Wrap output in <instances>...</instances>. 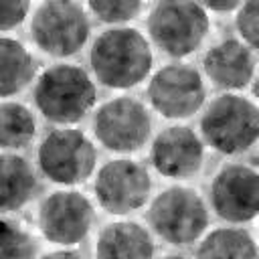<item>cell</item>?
Masks as SVG:
<instances>
[{
  "label": "cell",
  "instance_id": "cell-1",
  "mask_svg": "<svg viewBox=\"0 0 259 259\" xmlns=\"http://www.w3.org/2000/svg\"><path fill=\"white\" fill-rule=\"evenodd\" d=\"M154 53L144 32L134 26H111L97 34L89 49L93 81L107 89L125 91L152 75Z\"/></svg>",
  "mask_w": 259,
  "mask_h": 259
},
{
  "label": "cell",
  "instance_id": "cell-2",
  "mask_svg": "<svg viewBox=\"0 0 259 259\" xmlns=\"http://www.w3.org/2000/svg\"><path fill=\"white\" fill-rule=\"evenodd\" d=\"M36 111L59 127L81 121L97 103V87L89 71L75 63H55L34 79Z\"/></svg>",
  "mask_w": 259,
  "mask_h": 259
},
{
  "label": "cell",
  "instance_id": "cell-3",
  "mask_svg": "<svg viewBox=\"0 0 259 259\" xmlns=\"http://www.w3.org/2000/svg\"><path fill=\"white\" fill-rule=\"evenodd\" d=\"M200 140L223 156H241L257 144L259 109L243 93H221L206 103L200 117Z\"/></svg>",
  "mask_w": 259,
  "mask_h": 259
},
{
  "label": "cell",
  "instance_id": "cell-4",
  "mask_svg": "<svg viewBox=\"0 0 259 259\" xmlns=\"http://www.w3.org/2000/svg\"><path fill=\"white\" fill-rule=\"evenodd\" d=\"M210 212L198 190L174 184L160 190L148 206L150 233L172 247H188L208 231Z\"/></svg>",
  "mask_w": 259,
  "mask_h": 259
},
{
  "label": "cell",
  "instance_id": "cell-5",
  "mask_svg": "<svg viewBox=\"0 0 259 259\" xmlns=\"http://www.w3.org/2000/svg\"><path fill=\"white\" fill-rule=\"evenodd\" d=\"M148 40L170 59H186L194 55L206 40L210 16L196 2H154L146 16Z\"/></svg>",
  "mask_w": 259,
  "mask_h": 259
},
{
  "label": "cell",
  "instance_id": "cell-6",
  "mask_svg": "<svg viewBox=\"0 0 259 259\" xmlns=\"http://www.w3.org/2000/svg\"><path fill=\"white\" fill-rule=\"evenodd\" d=\"M91 16L81 2L49 0L32 8L30 38L38 51L55 59L77 55L89 40Z\"/></svg>",
  "mask_w": 259,
  "mask_h": 259
},
{
  "label": "cell",
  "instance_id": "cell-7",
  "mask_svg": "<svg viewBox=\"0 0 259 259\" xmlns=\"http://www.w3.org/2000/svg\"><path fill=\"white\" fill-rule=\"evenodd\" d=\"M36 164L49 182L73 188L93 176L97 150L85 132L71 125L55 127L42 136L36 148Z\"/></svg>",
  "mask_w": 259,
  "mask_h": 259
},
{
  "label": "cell",
  "instance_id": "cell-8",
  "mask_svg": "<svg viewBox=\"0 0 259 259\" xmlns=\"http://www.w3.org/2000/svg\"><path fill=\"white\" fill-rule=\"evenodd\" d=\"M148 103L166 119H188L206 103L202 73L182 61L166 63L148 77Z\"/></svg>",
  "mask_w": 259,
  "mask_h": 259
},
{
  "label": "cell",
  "instance_id": "cell-9",
  "mask_svg": "<svg viewBox=\"0 0 259 259\" xmlns=\"http://www.w3.org/2000/svg\"><path fill=\"white\" fill-rule=\"evenodd\" d=\"M93 136L99 146L113 154H132L142 150L152 136V117L148 107L130 95H117L93 111Z\"/></svg>",
  "mask_w": 259,
  "mask_h": 259
},
{
  "label": "cell",
  "instance_id": "cell-10",
  "mask_svg": "<svg viewBox=\"0 0 259 259\" xmlns=\"http://www.w3.org/2000/svg\"><path fill=\"white\" fill-rule=\"evenodd\" d=\"M93 223V202L75 188L49 192L36 208V227L42 239L63 249H73L85 241Z\"/></svg>",
  "mask_w": 259,
  "mask_h": 259
},
{
  "label": "cell",
  "instance_id": "cell-11",
  "mask_svg": "<svg viewBox=\"0 0 259 259\" xmlns=\"http://www.w3.org/2000/svg\"><path fill=\"white\" fill-rule=\"evenodd\" d=\"M152 176L150 170L132 158H113L99 166L93 180V194L107 214L125 217L150 200Z\"/></svg>",
  "mask_w": 259,
  "mask_h": 259
},
{
  "label": "cell",
  "instance_id": "cell-12",
  "mask_svg": "<svg viewBox=\"0 0 259 259\" xmlns=\"http://www.w3.org/2000/svg\"><path fill=\"white\" fill-rule=\"evenodd\" d=\"M212 212L235 227L253 223L259 212V174L243 162H229L214 174L208 190Z\"/></svg>",
  "mask_w": 259,
  "mask_h": 259
},
{
  "label": "cell",
  "instance_id": "cell-13",
  "mask_svg": "<svg viewBox=\"0 0 259 259\" xmlns=\"http://www.w3.org/2000/svg\"><path fill=\"white\" fill-rule=\"evenodd\" d=\"M150 164L164 178L186 180L204 164V142L190 125H168L150 144Z\"/></svg>",
  "mask_w": 259,
  "mask_h": 259
},
{
  "label": "cell",
  "instance_id": "cell-14",
  "mask_svg": "<svg viewBox=\"0 0 259 259\" xmlns=\"http://www.w3.org/2000/svg\"><path fill=\"white\" fill-rule=\"evenodd\" d=\"M257 71V55L239 38H223L202 55V77L223 93L247 89Z\"/></svg>",
  "mask_w": 259,
  "mask_h": 259
},
{
  "label": "cell",
  "instance_id": "cell-15",
  "mask_svg": "<svg viewBox=\"0 0 259 259\" xmlns=\"http://www.w3.org/2000/svg\"><path fill=\"white\" fill-rule=\"evenodd\" d=\"M152 233L136 221L107 223L95 241V259H154Z\"/></svg>",
  "mask_w": 259,
  "mask_h": 259
},
{
  "label": "cell",
  "instance_id": "cell-16",
  "mask_svg": "<svg viewBox=\"0 0 259 259\" xmlns=\"http://www.w3.org/2000/svg\"><path fill=\"white\" fill-rule=\"evenodd\" d=\"M38 192L32 164L16 152H0V214L24 208Z\"/></svg>",
  "mask_w": 259,
  "mask_h": 259
},
{
  "label": "cell",
  "instance_id": "cell-17",
  "mask_svg": "<svg viewBox=\"0 0 259 259\" xmlns=\"http://www.w3.org/2000/svg\"><path fill=\"white\" fill-rule=\"evenodd\" d=\"M36 75L32 53L14 36H0V101L22 93Z\"/></svg>",
  "mask_w": 259,
  "mask_h": 259
},
{
  "label": "cell",
  "instance_id": "cell-18",
  "mask_svg": "<svg viewBox=\"0 0 259 259\" xmlns=\"http://www.w3.org/2000/svg\"><path fill=\"white\" fill-rule=\"evenodd\" d=\"M194 259H257V241L245 227H217L200 237Z\"/></svg>",
  "mask_w": 259,
  "mask_h": 259
},
{
  "label": "cell",
  "instance_id": "cell-19",
  "mask_svg": "<svg viewBox=\"0 0 259 259\" xmlns=\"http://www.w3.org/2000/svg\"><path fill=\"white\" fill-rule=\"evenodd\" d=\"M36 136V117L20 101H0V150L16 152L26 148Z\"/></svg>",
  "mask_w": 259,
  "mask_h": 259
},
{
  "label": "cell",
  "instance_id": "cell-20",
  "mask_svg": "<svg viewBox=\"0 0 259 259\" xmlns=\"http://www.w3.org/2000/svg\"><path fill=\"white\" fill-rule=\"evenodd\" d=\"M38 243L18 221L0 217V259H36Z\"/></svg>",
  "mask_w": 259,
  "mask_h": 259
},
{
  "label": "cell",
  "instance_id": "cell-21",
  "mask_svg": "<svg viewBox=\"0 0 259 259\" xmlns=\"http://www.w3.org/2000/svg\"><path fill=\"white\" fill-rule=\"evenodd\" d=\"M89 16L97 18L101 24L111 26H127V22L136 20L146 4L138 0H91L85 4Z\"/></svg>",
  "mask_w": 259,
  "mask_h": 259
},
{
  "label": "cell",
  "instance_id": "cell-22",
  "mask_svg": "<svg viewBox=\"0 0 259 259\" xmlns=\"http://www.w3.org/2000/svg\"><path fill=\"white\" fill-rule=\"evenodd\" d=\"M235 28L239 34V40L247 45L249 49H257V30H259V4L257 0L239 2L235 10Z\"/></svg>",
  "mask_w": 259,
  "mask_h": 259
},
{
  "label": "cell",
  "instance_id": "cell-23",
  "mask_svg": "<svg viewBox=\"0 0 259 259\" xmlns=\"http://www.w3.org/2000/svg\"><path fill=\"white\" fill-rule=\"evenodd\" d=\"M32 12V4L26 0H0V36L18 28Z\"/></svg>",
  "mask_w": 259,
  "mask_h": 259
},
{
  "label": "cell",
  "instance_id": "cell-24",
  "mask_svg": "<svg viewBox=\"0 0 259 259\" xmlns=\"http://www.w3.org/2000/svg\"><path fill=\"white\" fill-rule=\"evenodd\" d=\"M38 259H85L79 251H75V249H55V251H49V253H45L42 257H38Z\"/></svg>",
  "mask_w": 259,
  "mask_h": 259
},
{
  "label": "cell",
  "instance_id": "cell-25",
  "mask_svg": "<svg viewBox=\"0 0 259 259\" xmlns=\"http://www.w3.org/2000/svg\"><path fill=\"white\" fill-rule=\"evenodd\" d=\"M160 259H190V257L184 255V253H168V255H164V257H160Z\"/></svg>",
  "mask_w": 259,
  "mask_h": 259
}]
</instances>
